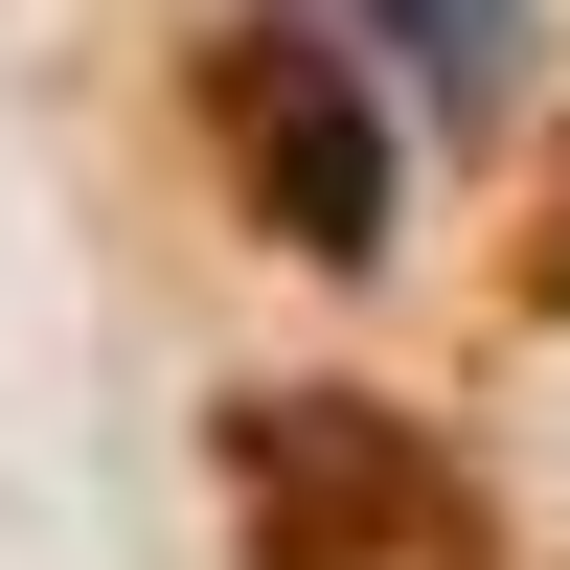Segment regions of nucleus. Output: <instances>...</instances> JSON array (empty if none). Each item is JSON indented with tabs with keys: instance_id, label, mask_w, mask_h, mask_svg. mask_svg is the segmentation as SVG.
Masks as SVG:
<instances>
[{
	"instance_id": "1",
	"label": "nucleus",
	"mask_w": 570,
	"mask_h": 570,
	"mask_svg": "<svg viewBox=\"0 0 570 570\" xmlns=\"http://www.w3.org/2000/svg\"><path fill=\"white\" fill-rule=\"evenodd\" d=\"M228 160H252V206L297 228L320 274L389 252V137H365V91H343L320 23H252V46H228Z\"/></svg>"
},
{
	"instance_id": "2",
	"label": "nucleus",
	"mask_w": 570,
	"mask_h": 570,
	"mask_svg": "<svg viewBox=\"0 0 570 570\" xmlns=\"http://www.w3.org/2000/svg\"><path fill=\"white\" fill-rule=\"evenodd\" d=\"M365 23L411 46V91H434V115H502V46H525V0H365Z\"/></svg>"
}]
</instances>
